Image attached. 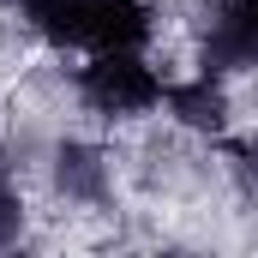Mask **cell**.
<instances>
[{"instance_id": "cell-6", "label": "cell", "mask_w": 258, "mask_h": 258, "mask_svg": "<svg viewBox=\"0 0 258 258\" xmlns=\"http://www.w3.org/2000/svg\"><path fill=\"white\" fill-rule=\"evenodd\" d=\"M222 168H228V180H234L246 198H258V126L222 138Z\"/></svg>"}, {"instance_id": "cell-5", "label": "cell", "mask_w": 258, "mask_h": 258, "mask_svg": "<svg viewBox=\"0 0 258 258\" xmlns=\"http://www.w3.org/2000/svg\"><path fill=\"white\" fill-rule=\"evenodd\" d=\"M18 30L36 36L42 48H84V24H90V0H12Z\"/></svg>"}, {"instance_id": "cell-2", "label": "cell", "mask_w": 258, "mask_h": 258, "mask_svg": "<svg viewBox=\"0 0 258 258\" xmlns=\"http://www.w3.org/2000/svg\"><path fill=\"white\" fill-rule=\"evenodd\" d=\"M42 168H48L54 198L78 204V210H108L114 204V156L90 138H54L42 150Z\"/></svg>"}, {"instance_id": "cell-3", "label": "cell", "mask_w": 258, "mask_h": 258, "mask_svg": "<svg viewBox=\"0 0 258 258\" xmlns=\"http://www.w3.org/2000/svg\"><path fill=\"white\" fill-rule=\"evenodd\" d=\"M162 108H168V126L186 138H228V126H234V96H228V78H216V72L168 78Z\"/></svg>"}, {"instance_id": "cell-4", "label": "cell", "mask_w": 258, "mask_h": 258, "mask_svg": "<svg viewBox=\"0 0 258 258\" xmlns=\"http://www.w3.org/2000/svg\"><path fill=\"white\" fill-rule=\"evenodd\" d=\"M162 30L156 0H90V24H84V48H150Z\"/></svg>"}, {"instance_id": "cell-1", "label": "cell", "mask_w": 258, "mask_h": 258, "mask_svg": "<svg viewBox=\"0 0 258 258\" xmlns=\"http://www.w3.org/2000/svg\"><path fill=\"white\" fill-rule=\"evenodd\" d=\"M162 90H168V78L144 48H102L72 72V96L84 102V114L120 120V126L162 108Z\"/></svg>"}, {"instance_id": "cell-9", "label": "cell", "mask_w": 258, "mask_h": 258, "mask_svg": "<svg viewBox=\"0 0 258 258\" xmlns=\"http://www.w3.org/2000/svg\"><path fill=\"white\" fill-rule=\"evenodd\" d=\"M0 168H6V162H0Z\"/></svg>"}, {"instance_id": "cell-8", "label": "cell", "mask_w": 258, "mask_h": 258, "mask_svg": "<svg viewBox=\"0 0 258 258\" xmlns=\"http://www.w3.org/2000/svg\"><path fill=\"white\" fill-rule=\"evenodd\" d=\"M210 12L228 18L240 36H252V42H258V0H210Z\"/></svg>"}, {"instance_id": "cell-7", "label": "cell", "mask_w": 258, "mask_h": 258, "mask_svg": "<svg viewBox=\"0 0 258 258\" xmlns=\"http://www.w3.org/2000/svg\"><path fill=\"white\" fill-rule=\"evenodd\" d=\"M24 222H30V204H24V192H18L12 168H0V246H18Z\"/></svg>"}]
</instances>
